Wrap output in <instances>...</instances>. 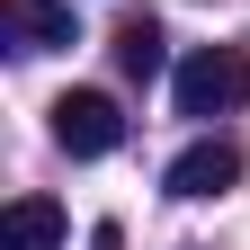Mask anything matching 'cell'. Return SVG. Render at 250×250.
Segmentation results:
<instances>
[{
    "mask_svg": "<svg viewBox=\"0 0 250 250\" xmlns=\"http://www.w3.org/2000/svg\"><path fill=\"white\" fill-rule=\"evenodd\" d=\"M89 250H125V232H116V224H99V232H89Z\"/></svg>",
    "mask_w": 250,
    "mask_h": 250,
    "instance_id": "52a82bcc",
    "label": "cell"
},
{
    "mask_svg": "<svg viewBox=\"0 0 250 250\" xmlns=\"http://www.w3.org/2000/svg\"><path fill=\"white\" fill-rule=\"evenodd\" d=\"M0 36H18V54H54L72 45V9L62 0H0Z\"/></svg>",
    "mask_w": 250,
    "mask_h": 250,
    "instance_id": "277c9868",
    "label": "cell"
},
{
    "mask_svg": "<svg viewBox=\"0 0 250 250\" xmlns=\"http://www.w3.org/2000/svg\"><path fill=\"white\" fill-rule=\"evenodd\" d=\"M224 107H250V54L214 45L197 62H179V116H224Z\"/></svg>",
    "mask_w": 250,
    "mask_h": 250,
    "instance_id": "7a4b0ae2",
    "label": "cell"
},
{
    "mask_svg": "<svg viewBox=\"0 0 250 250\" xmlns=\"http://www.w3.org/2000/svg\"><path fill=\"white\" fill-rule=\"evenodd\" d=\"M0 250H62V206L54 197H18L0 214Z\"/></svg>",
    "mask_w": 250,
    "mask_h": 250,
    "instance_id": "5b68a950",
    "label": "cell"
},
{
    "mask_svg": "<svg viewBox=\"0 0 250 250\" xmlns=\"http://www.w3.org/2000/svg\"><path fill=\"white\" fill-rule=\"evenodd\" d=\"M232 179H241V152H232V143H188L179 161H170V197L197 206V197H224Z\"/></svg>",
    "mask_w": 250,
    "mask_h": 250,
    "instance_id": "3957f363",
    "label": "cell"
},
{
    "mask_svg": "<svg viewBox=\"0 0 250 250\" xmlns=\"http://www.w3.org/2000/svg\"><path fill=\"white\" fill-rule=\"evenodd\" d=\"M116 72H125V81H152V72H161V18L134 9V18L116 27Z\"/></svg>",
    "mask_w": 250,
    "mask_h": 250,
    "instance_id": "8992f818",
    "label": "cell"
},
{
    "mask_svg": "<svg viewBox=\"0 0 250 250\" xmlns=\"http://www.w3.org/2000/svg\"><path fill=\"white\" fill-rule=\"evenodd\" d=\"M54 143L72 152V161H107V152L125 143V116L107 89H62L54 99Z\"/></svg>",
    "mask_w": 250,
    "mask_h": 250,
    "instance_id": "6da1fadb",
    "label": "cell"
}]
</instances>
